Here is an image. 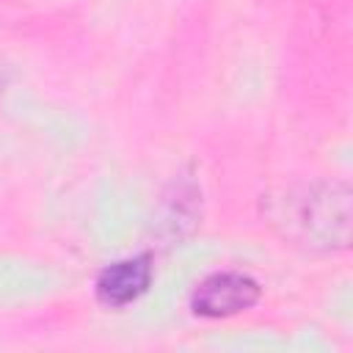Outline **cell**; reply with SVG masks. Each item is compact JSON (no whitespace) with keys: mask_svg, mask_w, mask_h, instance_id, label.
<instances>
[{"mask_svg":"<svg viewBox=\"0 0 353 353\" xmlns=\"http://www.w3.org/2000/svg\"><path fill=\"white\" fill-rule=\"evenodd\" d=\"M270 223L298 245L342 251L350 243V188L342 182L290 188L270 201Z\"/></svg>","mask_w":353,"mask_h":353,"instance_id":"1","label":"cell"},{"mask_svg":"<svg viewBox=\"0 0 353 353\" xmlns=\"http://www.w3.org/2000/svg\"><path fill=\"white\" fill-rule=\"evenodd\" d=\"M152 284V256L149 254H138L130 259H119L113 265H108L94 284L97 301L119 309L127 306L132 301H138Z\"/></svg>","mask_w":353,"mask_h":353,"instance_id":"4","label":"cell"},{"mask_svg":"<svg viewBox=\"0 0 353 353\" xmlns=\"http://www.w3.org/2000/svg\"><path fill=\"white\" fill-rule=\"evenodd\" d=\"M262 295V287L254 276L240 270H218L199 281V287L190 295V309L199 317L221 320L234 317L240 312H248Z\"/></svg>","mask_w":353,"mask_h":353,"instance_id":"2","label":"cell"},{"mask_svg":"<svg viewBox=\"0 0 353 353\" xmlns=\"http://www.w3.org/2000/svg\"><path fill=\"white\" fill-rule=\"evenodd\" d=\"M201 218V188L193 176L179 174L163 193L160 210L154 215V234L165 243L188 237Z\"/></svg>","mask_w":353,"mask_h":353,"instance_id":"3","label":"cell"}]
</instances>
